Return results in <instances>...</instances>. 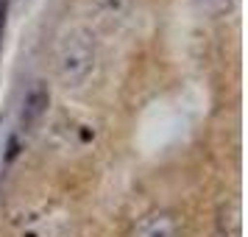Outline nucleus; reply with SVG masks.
Here are the masks:
<instances>
[{
  "label": "nucleus",
  "instance_id": "f257e3e1",
  "mask_svg": "<svg viewBox=\"0 0 248 237\" xmlns=\"http://www.w3.org/2000/svg\"><path fill=\"white\" fill-rule=\"evenodd\" d=\"M95 36L90 28H70L56 45V79L67 90H78L95 70Z\"/></svg>",
  "mask_w": 248,
  "mask_h": 237
},
{
  "label": "nucleus",
  "instance_id": "39448f33",
  "mask_svg": "<svg viewBox=\"0 0 248 237\" xmlns=\"http://www.w3.org/2000/svg\"><path fill=\"white\" fill-rule=\"evenodd\" d=\"M232 3H234V0H195V6L206 14H223V12L232 9Z\"/></svg>",
  "mask_w": 248,
  "mask_h": 237
},
{
  "label": "nucleus",
  "instance_id": "20e7f679",
  "mask_svg": "<svg viewBox=\"0 0 248 237\" xmlns=\"http://www.w3.org/2000/svg\"><path fill=\"white\" fill-rule=\"evenodd\" d=\"M243 209H240V201L237 198H229V201L220 204L217 209V226H220V235L223 237H240L243 235Z\"/></svg>",
  "mask_w": 248,
  "mask_h": 237
},
{
  "label": "nucleus",
  "instance_id": "7ed1b4c3",
  "mask_svg": "<svg viewBox=\"0 0 248 237\" xmlns=\"http://www.w3.org/2000/svg\"><path fill=\"white\" fill-rule=\"evenodd\" d=\"M128 237H179V223L176 218L165 209H154V212L142 215L134 226Z\"/></svg>",
  "mask_w": 248,
  "mask_h": 237
},
{
  "label": "nucleus",
  "instance_id": "f03ea898",
  "mask_svg": "<svg viewBox=\"0 0 248 237\" xmlns=\"http://www.w3.org/2000/svg\"><path fill=\"white\" fill-rule=\"evenodd\" d=\"M47 106H50V92H47L45 81H34L23 98V109H20V131H31L42 117H45Z\"/></svg>",
  "mask_w": 248,
  "mask_h": 237
}]
</instances>
